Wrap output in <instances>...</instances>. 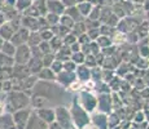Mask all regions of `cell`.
<instances>
[{
	"instance_id": "obj_32",
	"label": "cell",
	"mask_w": 149,
	"mask_h": 129,
	"mask_svg": "<svg viewBox=\"0 0 149 129\" xmlns=\"http://www.w3.org/2000/svg\"><path fill=\"white\" fill-rule=\"evenodd\" d=\"M83 89V83L81 81V80H78L77 79L75 81H73L70 85L66 88V90H69V92H73V93H79Z\"/></svg>"
},
{
	"instance_id": "obj_6",
	"label": "cell",
	"mask_w": 149,
	"mask_h": 129,
	"mask_svg": "<svg viewBox=\"0 0 149 129\" xmlns=\"http://www.w3.org/2000/svg\"><path fill=\"white\" fill-rule=\"evenodd\" d=\"M113 108V96H110V93H100L97 96V111L109 115L111 114Z\"/></svg>"
},
{
	"instance_id": "obj_50",
	"label": "cell",
	"mask_w": 149,
	"mask_h": 129,
	"mask_svg": "<svg viewBox=\"0 0 149 129\" xmlns=\"http://www.w3.org/2000/svg\"><path fill=\"white\" fill-rule=\"evenodd\" d=\"M79 12H81L83 16H88L91 13V5L90 4H81L79 5Z\"/></svg>"
},
{
	"instance_id": "obj_10",
	"label": "cell",
	"mask_w": 149,
	"mask_h": 129,
	"mask_svg": "<svg viewBox=\"0 0 149 129\" xmlns=\"http://www.w3.org/2000/svg\"><path fill=\"white\" fill-rule=\"evenodd\" d=\"M31 75V71L29 68L27 63L22 65V63H14V66L12 67V77L17 80H24L26 79L27 76Z\"/></svg>"
},
{
	"instance_id": "obj_2",
	"label": "cell",
	"mask_w": 149,
	"mask_h": 129,
	"mask_svg": "<svg viewBox=\"0 0 149 129\" xmlns=\"http://www.w3.org/2000/svg\"><path fill=\"white\" fill-rule=\"evenodd\" d=\"M70 114H71V119H73V124L74 127L83 129V127L88 124L91 121V114L88 111H86L78 103L75 98L71 101L70 105Z\"/></svg>"
},
{
	"instance_id": "obj_43",
	"label": "cell",
	"mask_w": 149,
	"mask_h": 129,
	"mask_svg": "<svg viewBox=\"0 0 149 129\" xmlns=\"http://www.w3.org/2000/svg\"><path fill=\"white\" fill-rule=\"evenodd\" d=\"M39 48H40V50H42V53L43 54H48V53H53V50H52V48H51V44H49V41H43L39 44Z\"/></svg>"
},
{
	"instance_id": "obj_30",
	"label": "cell",
	"mask_w": 149,
	"mask_h": 129,
	"mask_svg": "<svg viewBox=\"0 0 149 129\" xmlns=\"http://www.w3.org/2000/svg\"><path fill=\"white\" fill-rule=\"evenodd\" d=\"M49 44H51V48H52L53 53H56V52L64 45V40L61 38H58V36H53V38L49 40Z\"/></svg>"
},
{
	"instance_id": "obj_7",
	"label": "cell",
	"mask_w": 149,
	"mask_h": 129,
	"mask_svg": "<svg viewBox=\"0 0 149 129\" xmlns=\"http://www.w3.org/2000/svg\"><path fill=\"white\" fill-rule=\"evenodd\" d=\"M31 57H33V53H31V48L27 43L17 47L16 54H14V61H16V63L26 65L27 62L30 61Z\"/></svg>"
},
{
	"instance_id": "obj_29",
	"label": "cell",
	"mask_w": 149,
	"mask_h": 129,
	"mask_svg": "<svg viewBox=\"0 0 149 129\" xmlns=\"http://www.w3.org/2000/svg\"><path fill=\"white\" fill-rule=\"evenodd\" d=\"M96 43L99 44V47L101 48V49H104V48H107V47H110V45H113L111 38H110V36H107V35H100L99 38L96 39Z\"/></svg>"
},
{
	"instance_id": "obj_27",
	"label": "cell",
	"mask_w": 149,
	"mask_h": 129,
	"mask_svg": "<svg viewBox=\"0 0 149 129\" xmlns=\"http://www.w3.org/2000/svg\"><path fill=\"white\" fill-rule=\"evenodd\" d=\"M14 63H16L14 57L7 56V54L0 52V66H1V67H13Z\"/></svg>"
},
{
	"instance_id": "obj_25",
	"label": "cell",
	"mask_w": 149,
	"mask_h": 129,
	"mask_svg": "<svg viewBox=\"0 0 149 129\" xmlns=\"http://www.w3.org/2000/svg\"><path fill=\"white\" fill-rule=\"evenodd\" d=\"M131 67H134L132 65H131V62H127V61H122L119 66L117 67V74H119V76H126L128 75V72L131 71Z\"/></svg>"
},
{
	"instance_id": "obj_52",
	"label": "cell",
	"mask_w": 149,
	"mask_h": 129,
	"mask_svg": "<svg viewBox=\"0 0 149 129\" xmlns=\"http://www.w3.org/2000/svg\"><path fill=\"white\" fill-rule=\"evenodd\" d=\"M70 48H71V52H73V53H75V52H81V50H82V45L79 44L78 41H75L74 44H71V45H70Z\"/></svg>"
},
{
	"instance_id": "obj_22",
	"label": "cell",
	"mask_w": 149,
	"mask_h": 129,
	"mask_svg": "<svg viewBox=\"0 0 149 129\" xmlns=\"http://www.w3.org/2000/svg\"><path fill=\"white\" fill-rule=\"evenodd\" d=\"M16 49L17 47L13 44L10 40H5L4 44H3L1 49H0V52L4 54H7V56H10V57H14V54H16Z\"/></svg>"
},
{
	"instance_id": "obj_12",
	"label": "cell",
	"mask_w": 149,
	"mask_h": 129,
	"mask_svg": "<svg viewBox=\"0 0 149 129\" xmlns=\"http://www.w3.org/2000/svg\"><path fill=\"white\" fill-rule=\"evenodd\" d=\"M30 32L31 31L27 30L26 27H21L19 30H17L16 32H14L10 41H12L16 47H18V45H21V44H26L29 40V36H30Z\"/></svg>"
},
{
	"instance_id": "obj_3",
	"label": "cell",
	"mask_w": 149,
	"mask_h": 129,
	"mask_svg": "<svg viewBox=\"0 0 149 129\" xmlns=\"http://www.w3.org/2000/svg\"><path fill=\"white\" fill-rule=\"evenodd\" d=\"M75 99L78 101L79 105H81L86 111H88L90 114L95 112L97 110V97L92 93V92L82 89L78 93V97H77Z\"/></svg>"
},
{
	"instance_id": "obj_34",
	"label": "cell",
	"mask_w": 149,
	"mask_h": 129,
	"mask_svg": "<svg viewBox=\"0 0 149 129\" xmlns=\"http://www.w3.org/2000/svg\"><path fill=\"white\" fill-rule=\"evenodd\" d=\"M71 59L75 62L77 65H83L86 62V54L83 52H75V53L71 54Z\"/></svg>"
},
{
	"instance_id": "obj_53",
	"label": "cell",
	"mask_w": 149,
	"mask_h": 129,
	"mask_svg": "<svg viewBox=\"0 0 149 129\" xmlns=\"http://www.w3.org/2000/svg\"><path fill=\"white\" fill-rule=\"evenodd\" d=\"M49 129H65V128H62L61 125H60L58 123L54 120L53 123H51V124H49Z\"/></svg>"
},
{
	"instance_id": "obj_44",
	"label": "cell",
	"mask_w": 149,
	"mask_h": 129,
	"mask_svg": "<svg viewBox=\"0 0 149 129\" xmlns=\"http://www.w3.org/2000/svg\"><path fill=\"white\" fill-rule=\"evenodd\" d=\"M60 22V17H58V14H54V13H51V14H48L47 16V23L49 25V26H54V25H57Z\"/></svg>"
},
{
	"instance_id": "obj_37",
	"label": "cell",
	"mask_w": 149,
	"mask_h": 129,
	"mask_svg": "<svg viewBox=\"0 0 149 129\" xmlns=\"http://www.w3.org/2000/svg\"><path fill=\"white\" fill-rule=\"evenodd\" d=\"M84 65H87L90 68H93V67H96V66H99V63H97V58H96L95 54H87V56H86Z\"/></svg>"
},
{
	"instance_id": "obj_24",
	"label": "cell",
	"mask_w": 149,
	"mask_h": 129,
	"mask_svg": "<svg viewBox=\"0 0 149 129\" xmlns=\"http://www.w3.org/2000/svg\"><path fill=\"white\" fill-rule=\"evenodd\" d=\"M111 41H113L114 45H117V47H121L122 44H125V43H127V34L122 32V31H116L114 32V35L111 36Z\"/></svg>"
},
{
	"instance_id": "obj_26",
	"label": "cell",
	"mask_w": 149,
	"mask_h": 129,
	"mask_svg": "<svg viewBox=\"0 0 149 129\" xmlns=\"http://www.w3.org/2000/svg\"><path fill=\"white\" fill-rule=\"evenodd\" d=\"M42 41L43 40H42V36H40V34H39V31H31L30 36H29V40H27V44L30 45V47H36V45H39Z\"/></svg>"
},
{
	"instance_id": "obj_51",
	"label": "cell",
	"mask_w": 149,
	"mask_h": 129,
	"mask_svg": "<svg viewBox=\"0 0 149 129\" xmlns=\"http://www.w3.org/2000/svg\"><path fill=\"white\" fill-rule=\"evenodd\" d=\"M145 120V112L144 111H140L135 115V123H143Z\"/></svg>"
},
{
	"instance_id": "obj_11",
	"label": "cell",
	"mask_w": 149,
	"mask_h": 129,
	"mask_svg": "<svg viewBox=\"0 0 149 129\" xmlns=\"http://www.w3.org/2000/svg\"><path fill=\"white\" fill-rule=\"evenodd\" d=\"M75 80H77L75 72H70V71L62 70L61 72H58L56 75V81L60 85H62L64 88H68L69 85H70L73 81H75Z\"/></svg>"
},
{
	"instance_id": "obj_39",
	"label": "cell",
	"mask_w": 149,
	"mask_h": 129,
	"mask_svg": "<svg viewBox=\"0 0 149 129\" xmlns=\"http://www.w3.org/2000/svg\"><path fill=\"white\" fill-rule=\"evenodd\" d=\"M114 32H116V30L113 28V26H109V25H102L101 27H100V34L101 35H107V36H113Z\"/></svg>"
},
{
	"instance_id": "obj_21",
	"label": "cell",
	"mask_w": 149,
	"mask_h": 129,
	"mask_svg": "<svg viewBox=\"0 0 149 129\" xmlns=\"http://www.w3.org/2000/svg\"><path fill=\"white\" fill-rule=\"evenodd\" d=\"M22 27H26L30 31H39L40 28V23H39V19L35 18H27L22 21Z\"/></svg>"
},
{
	"instance_id": "obj_49",
	"label": "cell",
	"mask_w": 149,
	"mask_h": 129,
	"mask_svg": "<svg viewBox=\"0 0 149 129\" xmlns=\"http://www.w3.org/2000/svg\"><path fill=\"white\" fill-rule=\"evenodd\" d=\"M127 41L128 43H139L140 38H139V35H137L135 31H131V32L127 34Z\"/></svg>"
},
{
	"instance_id": "obj_35",
	"label": "cell",
	"mask_w": 149,
	"mask_h": 129,
	"mask_svg": "<svg viewBox=\"0 0 149 129\" xmlns=\"http://www.w3.org/2000/svg\"><path fill=\"white\" fill-rule=\"evenodd\" d=\"M134 65H135V67L137 68V70H145V68L149 67V59L144 58V57H139L137 61Z\"/></svg>"
},
{
	"instance_id": "obj_48",
	"label": "cell",
	"mask_w": 149,
	"mask_h": 129,
	"mask_svg": "<svg viewBox=\"0 0 149 129\" xmlns=\"http://www.w3.org/2000/svg\"><path fill=\"white\" fill-rule=\"evenodd\" d=\"M92 40L90 39V36H88V34L87 32H84V34H82V35H79L78 36V43L81 45H84V44H88V43H91Z\"/></svg>"
},
{
	"instance_id": "obj_5",
	"label": "cell",
	"mask_w": 149,
	"mask_h": 129,
	"mask_svg": "<svg viewBox=\"0 0 149 129\" xmlns=\"http://www.w3.org/2000/svg\"><path fill=\"white\" fill-rule=\"evenodd\" d=\"M33 112L30 107H25V108H21V110H17L12 114L13 116V121L16 124V128L17 129H25L26 128V124L30 119V115Z\"/></svg>"
},
{
	"instance_id": "obj_46",
	"label": "cell",
	"mask_w": 149,
	"mask_h": 129,
	"mask_svg": "<svg viewBox=\"0 0 149 129\" xmlns=\"http://www.w3.org/2000/svg\"><path fill=\"white\" fill-rule=\"evenodd\" d=\"M87 34H88V36H90V39L92 40H96L97 38H99L101 34H100V27L99 28H91V30H87Z\"/></svg>"
},
{
	"instance_id": "obj_14",
	"label": "cell",
	"mask_w": 149,
	"mask_h": 129,
	"mask_svg": "<svg viewBox=\"0 0 149 129\" xmlns=\"http://www.w3.org/2000/svg\"><path fill=\"white\" fill-rule=\"evenodd\" d=\"M30 105L33 106L34 108H43V107H52L49 102V99L45 98L43 96H38V94H31V98H30Z\"/></svg>"
},
{
	"instance_id": "obj_17",
	"label": "cell",
	"mask_w": 149,
	"mask_h": 129,
	"mask_svg": "<svg viewBox=\"0 0 149 129\" xmlns=\"http://www.w3.org/2000/svg\"><path fill=\"white\" fill-rule=\"evenodd\" d=\"M27 66H29V68H30L31 74H34V75H38L39 71L44 67L40 57H31L30 61L27 62Z\"/></svg>"
},
{
	"instance_id": "obj_31",
	"label": "cell",
	"mask_w": 149,
	"mask_h": 129,
	"mask_svg": "<svg viewBox=\"0 0 149 129\" xmlns=\"http://www.w3.org/2000/svg\"><path fill=\"white\" fill-rule=\"evenodd\" d=\"M66 14H68L69 17H71V18H73L75 22H81V21H82V13L79 12L78 9L73 8V7H70V8H69V9L66 10Z\"/></svg>"
},
{
	"instance_id": "obj_9",
	"label": "cell",
	"mask_w": 149,
	"mask_h": 129,
	"mask_svg": "<svg viewBox=\"0 0 149 129\" xmlns=\"http://www.w3.org/2000/svg\"><path fill=\"white\" fill-rule=\"evenodd\" d=\"M91 121L99 129H109V115L101 111H95L91 114Z\"/></svg>"
},
{
	"instance_id": "obj_8",
	"label": "cell",
	"mask_w": 149,
	"mask_h": 129,
	"mask_svg": "<svg viewBox=\"0 0 149 129\" xmlns=\"http://www.w3.org/2000/svg\"><path fill=\"white\" fill-rule=\"evenodd\" d=\"M25 129H49V124L45 123L44 120L33 110V112H31L30 119H29Z\"/></svg>"
},
{
	"instance_id": "obj_4",
	"label": "cell",
	"mask_w": 149,
	"mask_h": 129,
	"mask_svg": "<svg viewBox=\"0 0 149 129\" xmlns=\"http://www.w3.org/2000/svg\"><path fill=\"white\" fill-rule=\"evenodd\" d=\"M56 111V121L61 125L62 128L69 129L73 127V119H71V114H70V108H68L64 105H58L54 107Z\"/></svg>"
},
{
	"instance_id": "obj_18",
	"label": "cell",
	"mask_w": 149,
	"mask_h": 129,
	"mask_svg": "<svg viewBox=\"0 0 149 129\" xmlns=\"http://www.w3.org/2000/svg\"><path fill=\"white\" fill-rule=\"evenodd\" d=\"M14 32H16V30H14V27L12 26L10 22L0 25V36L4 40H10L13 38Z\"/></svg>"
},
{
	"instance_id": "obj_19",
	"label": "cell",
	"mask_w": 149,
	"mask_h": 129,
	"mask_svg": "<svg viewBox=\"0 0 149 129\" xmlns=\"http://www.w3.org/2000/svg\"><path fill=\"white\" fill-rule=\"evenodd\" d=\"M54 54H56V58L57 59L65 62V61H68V59L71 58V54H73V52H71V48L69 47V45H65L64 44Z\"/></svg>"
},
{
	"instance_id": "obj_40",
	"label": "cell",
	"mask_w": 149,
	"mask_h": 129,
	"mask_svg": "<svg viewBox=\"0 0 149 129\" xmlns=\"http://www.w3.org/2000/svg\"><path fill=\"white\" fill-rule=\"evenodd\" d=\"M51 68H52V71H53L54 74H56V75H57L58 72H61V71L64 70V62L56 58V59L53 61V63L51 65Z\"/></svg>"
},
{
	"instance_id": "obj_41",
	"label": "cell",
	"mask_w": 149,
	"mask_h": 129,
	"mask_svg": "<svg viewBox=\"0 0 149 129\" xmlns=\"http://www.w3.org/2000/svg\"><path fill=\"white\" fill-rule=\"evenodd\" d=\"M77 67H78V65H77L75 62H74L71 58L64 62V70H65V71H70V72H75Z\"/></svg>"
},
{
	"instance_id": "obj_58",
	"label": "cell",
	"mask_w": 149,
	"mask_h": 129,
	"mask_svg": "<svg viewBox=\"0 0 149 129\" xmlns=\"http://www.w3.org/2000/svg\"><path fill=\"white\" fill-rule=\"evenodd\" d=\"M69 129H79V128H77V127H74V125H73V127H71V128H69Z\"/></svg>"
},
{
	"instance_id": "obj_57",
	"label": "cell",
	"mask_w": 149,
	"mask_h": 129,
	"mask_svg": "<svg viewBox=\"0 0 149 129\" xmlns=\"http://www.w3.org/2000/svg\"><path fill=\"white\" fill-rule=\"evenodd\" d=\"M4 41H5V40L3 39L1 36H0V49H1V47H3V44H4Z\"/></svg>"
},
{
	"instance_id": "obj_20",
	"label": "cell",
	"mask_w": 149,
	"mask_h": 129,
	"mask_svg": "<svg viewBox=\"0 0 149 129\" xmlns=\"http://www.w3.org/2000/svg\"><path fill=\"white\" fill-rule=\"evenodd\" d=\"M39 80H49V81H53L56 80V74L52 71L51 67H43L38 74Z\"/></svg>"
},
{
	"instance_id": "obj_33",
	"label": "cell",
	"mask_w": 149,
	"mask_h": 129,
	"mask_svg": "<svg viewBox=\"0 0 149 129\" xmlns=\"http://www.w3.org/2000/svg\"><path fill=\"white\" fill-rule=\"evenodd\" d=\"M39 34H40V36H42V40H44V41H49V40L54 36L52 28H49V27H47V28H42V30H39Z\"/></svg>"
},
{
	"instance_id": "obj_16",
	"label": "cell",
	"mask_w": 149,
	"mask_h": 129,
	"mask_svg": "<svg viewBox=\"0 0 149 129\" xmlns=\"http://www.w3.org/2000/svg\"><path fill=\"white\" fill-rule=\"evenodd\" d=\"M0 129H17L10 112H5L0 116Z\"/></svg>"
},
{
	"instance_id": "obj_38",
	"label": "cell",
	"mask_w": 149,
	"mask_h": 129,
	"mask_svg": "<svg viewBox=\"0 0 149 129\" xmlns=\"http://www.w3.org/2000/svg\"><path fill=\"white\" fill-rule=\"evenodd\" d=\"M60 23H61L62 26H65V27H68V28H73V26L75 25V21H74L71 17H69V16H64V17H61L60 18Z\"/></svg>"
},
{
	"instance_id": "obj_1",
	"label": "cell",
	"mask_w": 149,
	"mask_h": 129,
	"mask_svg": "<svg viewBox=\"0 0 149 129\" xmlns=\"http://www.w3.org/2000/svg\"><path fill=\"white\" fill-rule=\"evenodd\" d=\"M30 94L24 90H10L7 94V108H10L9 112L29 107L30 106Z\"/></svg>"
},
{
	"instance_id": "obj_45",
	"label": "cell",
	"mask_w": 149,
	"mask_h": 129,
	"mask_svg": "<svg viewBox=\"0 0 149 129\" xmlns=\"http://www.w3.org/2000/svg\"><path fill=\"white\" fill-rule=\"evenodd\" d=\"M62 40H64V44L65 45H69V47H70L71 44H74L75 41H78V38H77L73 32H70V34H68V35L65 36Z\"/></svg>"
},
{
	"instance_id": "obj_54",
	"label": "cell",
	"mask_w": 149,
	"mask_h": 129,
	"mask_svg": "<svg viewBox=\"0 0 149 129\" xmlns=\"http://www.w3.org/2000/svg\"><path fill=\"white\" fill-rule=\"evenodd\" d=\"M5 108H7V105H5V102L0 99V116H1L3 114H5Z\"/></svg>"
},
{
	"instance_id": "obj_42",
	"label": "cell",
	"mask_w": 149,
	"mask_h": 129,
	"mask_svg": "<svg viewBox=\"0 0 149 129\" xmlns=\"http://www.w3.org/2000/svg\"><path fill=\"white\" fill-rule=\"evenodd\" d=\"M108 84H109V87H110L113 90L121 89V79H119L118 76H116V75H114V77L108 83Z\"/></svg>"
},
{
	"instance_id": "obj_28",
	"label": "cell",
	"mask_w": 149,
	"mask_h": 129,
	"mask_svg": "<svg viewBox=\"0 0 149 129\" xmlns=\"http://www.w3.org/2000/svg\"><path fill=\"white\" fill-rule=\"evenodd\" d=\"M71 32L74 34V35L78 38L79 35H82V34L87 32V26L86 23H83V22H75V25L73 26V28H71Z\"/></svg>"
},
{
	"instance_id": "obj_47",
	"label": "cell",
	"mask_w": 149,
	"mask_h": 129,
	"mask_svg": "<svg viewBox=\"0 0 149 129\" xmlns=\"http://www.w3.org/2000/svg\"><path fill=\"white\" fill-rule=\"evenodd\" d=\"M90 47H91V54H95V56H97V54L101 53V48L99 47V44L96 43V40H93V41L90 43Z\"/></svg>"
},
{
	"instance_id": "obj_56",
	"label": "cell",
	"mask_w": 149,
	"mask_h": 129,
	"mask_svg": "<svg viewBox=\"0 0 149 129\" xmlns=\"http://www.w3.org/2000/svg\"><path fill=\"white\" fill-rule=\"evenodd\" d=\"M74 1H75V0H65V3L68 4V7H71V5L74 4Z\"/></svg>"
},
{
	"instance_id": "obj_15",
	"label": "cell",
	"mask_w": 149,
	"mask_h": 129,
	"mask_svg": "<svg viewBox=\"0 0 149 129\" xmlns=\"http://www.w3.org/2000/svg\"><path fill=\"white\" fill-rule=\"evenodd\" d=\"M75 75H77V79L81 80L82 83H86L90 79H92V77H91V68L84 63L78 65V67H77V70H75Z\"/></svg>"
},
{
	"instance_id": "obj_23",
	"label": "cell",
	"mask_w": 149,
	"mask_h": 129,
	"mask_svg": "<svg viewBox=\"0 0 149 129\" xmlns=\"http://www.w3.org/2000/svg\"><path fill=\"white\" fill-rule=\"evenodd\" d=\"M51 28H52L54 36H58V38H61V39H64L65 36H66L68 34H70V31H71L70 28L65 27V26H62L61 23H60V25H54Z\"/></svg>"
},
{
	"instance_id": "obj_36",
	"label": "cell",
	"mask_w": 149,
	"mask_h": 129,
	"mask_svg": "<svg viewBox=\"0 0 149 129\" xmlns=\"http://www.w3.org/2000/svg\"><path fill=\"white\" fill-rule=\"evenodd\" d=\"M54 59H56V54L54 53H48V54H44V56L42 57V61H43L44 67H51V65L53 63Z\"/></svg>"
},
{
	"instance_id": "obj_55",
	"label": "cell",
	"mask_w": 149,
	"mask_h": 129,
	"mask_svg": "<svg viewBox=\"0 0 149 129\" xmlns=\"http://www.w3.org/2000/svg\"><path fill=\"white\" fill-rule=\"evenodd\" d=\"M83 129H99V128H97V127H96L95 124H93L92 121H90L87 125H86V127H83Z\"/></svg>"
},
{
	"instance_id": "obj_13",
	"label": "cell",
	"mask_w": 149,
	"mask_h": 129,
	"mask_svg": "<svg viewBox=\"0 0 149 129\" xmlns=\"http://www.w3.org/2000/svg\"><path fill=\"white\" fill-rule=\"evenodd\" d=\"M39 116L44 120L45 123L51 124L56 120V111H54V107H43V108H36L34 110Z\"/></svg>"
}]
</instances>
